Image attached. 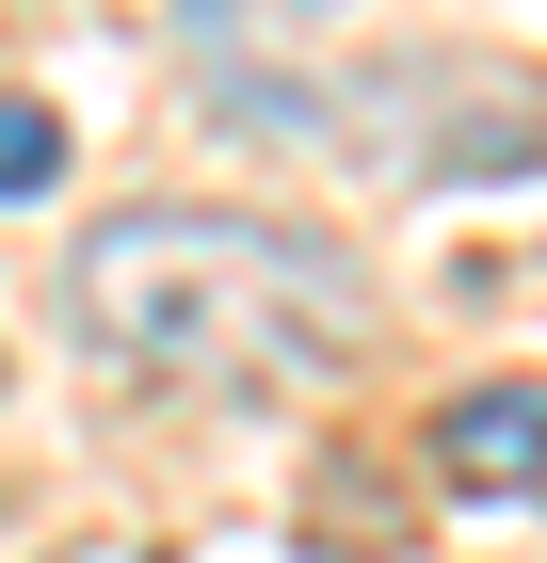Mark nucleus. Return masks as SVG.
Returning <instances> with one entry per match:
<instances>
[{
	"label": "nucleus",
	"instance_id": "nucleus-4",
	"mask_svg": "<svg viewBox=\"0 0 547 563\" xmlns=\"http://www.w3.org/2000/svg\"><path fill=\"white\" fill-rule=\"evenodd\" d=\"M177 33H226V16H242V33H322L338 0H162Z\"/></svg>",
	"mask_w": 547,
	"mask_h": 563
},
{
	"label": "nucleus",
	"instance_id": "nucleus-1",
	"mask_svg": "<svg viewBox=\"0 0 547 563\" xmlns=\"http://www.w3.org/2000/svg\"><path fill=\"white\" fill-rule=\"evenodd\" d=\"M65 322L129 387H322L371 354V274L274 210H113L65 242Z\"/></svg>",
	"mask_w": 547,
	"mask_h": 563
},
{
	"label": "nucleus",
	"instance_id": "nucleus-3",
	"mask_svg": "<svg viewBox=\"0 0 547 563\" xmlns=\"http://www.w3.org/2000/svg\"><path fill=\"white\" fill-rule=\"evenodd\" d=\"M33 194H65V113L48 97H0V210H33Z\"/></svg>",
	"mask_w": 547,
	"mask_h": 563
},
{
	"label": "nucleus",
	"instance_id": "nucleus-2",
	"mask_svg": "<svg viewBox=\"0 0 547 563\" xmlns=\"http://www.w3.org/2000/svg\"><path fill=\"white\" fill-rule=\"evenodd\" d=\"M435 483H451V499H547V387L532 371L435 402Z\"/></svg>",
	"mask_w": 547,
	"mask_h": 563
}]
</instances>
